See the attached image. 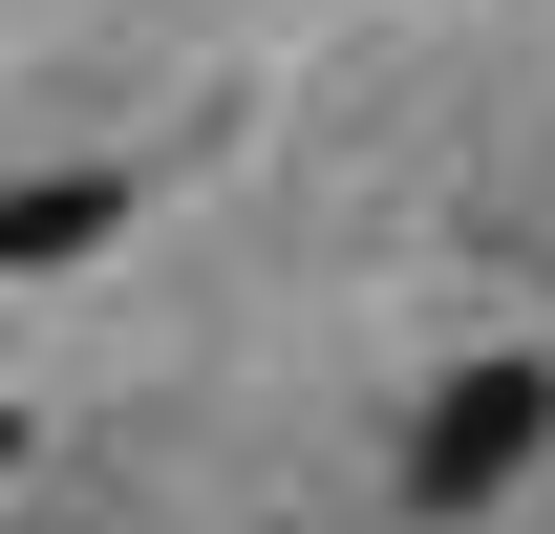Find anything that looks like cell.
Returning a JSON list of instances; mask_svg holds the SVG:
<instances>
[{"label": "cell", "mask_w": 555, "mask_h": 534, "mask_svg": "<svg viewBox=\"0 0 555 534\" xmlns=\"http://www.w3.org/2000/svg\"><path fill=\"white\" fill-rule=\"evenodd\" d=\"M534 449H555V364H534V342H491L470 385L406 428V513H491V492H513Z\"/></svg>", "instance_id": "obj_1"}, {"label": "cell", "mask_w": 555, "mask_h": 534, "mask_svg": "<svg viewBox=\"0 0 555 534\" xmlns=\"http://www.w3.org/2000/svg\"><path fill=\"white\" fill-rule=\"evenodd\" d=\"M0 449H22V428H0Z\"/></svg>", "instance_id": "obj_3"}, {"label": "cell", "mask_w": 555, "mask_h": 534, "mask_svg": "<svg viewBox=\"0 0 555 534\" xmlns=\"http://www.w3.org/2000/svg\"><path fill=\"white\" fill-rule=\"evenodd\" d=\"M129 214V171H43V193H0V278H43V257H86Z\"/></svg>", "instance_id": "obj_2"}]
</instances>
